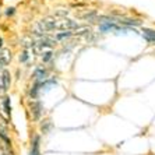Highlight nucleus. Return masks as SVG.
Masks as SVG:
<instances>
[{
  "mask_svg": "<svg viewBox=\"0 0 155 155\" xmlns=\"http://www.w3.org/2000/svg\"><path fill=\"white\" fill-rule=\"evenodd\" d=\"M0 84L4 91H7L11 87V74L8 70H3L2 71V77H0Z\"/></svg>",
  "mask_w": 155,
  "mask_h": 155,
  "instance_id": "39448f33",
  "label": "nucleus"
},
{
  "mask_svg": "<svg viewBox=\"0 0 155 155\" xmlns=\"http://www.w3.org/2000/svg\"><path fill=\"white\" fill-rule=\"evenodd\" d=\"M53 59V52L52 51H43L42 53V61L43 63H49Z\"/></svg>",
  "mask_w": 155,
  "mask_h": 155,
  "instance_id": "f8f14e48",
  "label": "nucleus"
},
{
  "mask_svg": "<svg viewBox=\"0 0 155 155\" xmlns=\"http://www.w3.org/2000/svg\"><path fill=\"white\" fill-rule=\"evenodd\" d=\"M0 141H2V148L3 150H11V140L3 129H0Z\"/></svg>",
  "mask_w": 155,
  "mask_h": 155,
  "instance_id": "423d86ee",
  "label": "nucleus"
},
{
  "mask_svg": "<svg viewBox=\"0 0 155 155\" xmlns=\"http://www.w3.org/2000/svg\"><path fill=\"white\" fill-rule=\"evenodd\" d=\"M0 113L3 116L6 120H8L10 117V113H11V101L8 97H4L0 102Z\"/></svg>",
  "mask_w": 155,
  "mask_h": 155,
  "instance_id": "7ed1b4c3",
  "label": "nucleus"
},
{
  "mask_svg": "<svg viewBox=\"0 0 155 155\" xmlns=\"http://www.w3.org/2000/svg\"><path fill=\"white\" fill-rule=\"evenodd\" d=\"M143 32H144V38H145V39H147L150 43L155 45V31H154V29L144 28V29H143Z\"/></svg>",
  "mask_w": 155,
  "mask_h": 155,
  "instance_id": "9d476101",
  "label": "nucleus"
},
{
  "mask_svg": "<svg viewBox=\"0 0 155 155\" xmlns=\"http://www.w3.org/2000/svg\"><path fill=\"white\" fill-rule=\"evenodd\" d=\"M0 61L3 63L4 66H7L11 61V52L7 48H2L0 49Z\"/></svg>",
  "mask_w": 155,
  "mask_h": 155,
  "instance_id": "0eeeda50",
  "label": "nucleus"
},
{
  "mask_svg": "<svg viewBox=\"0 0 155 155\" xmlns=\"http://www.w3.org/2000/svg\"><path fill=\"white\" fill-rule=\"evenodd\" d=\"M4 13H6V15H7V17H13V15L15 14V7H7Z\"/></svg>",
  "mask_w": 155,
  "mask_h": 155,
  "instance_id": "4468645a",
  "label": "nucleus"
},
{
  "mask_svg": "<svg viewBox=\"0 0 155 155\" xmlns=\"http://www.w3.org/2000/svg\"><path fill=\"white\" fill-rule=\"evenodd\" d=\"M31 144H32V147H31L29 155H39V136H34Z\"/></svg>",
  "mask_w": 155,
  "mask_h": 155,
  "instance_id": "6e6552de",
  "label": "nucleus"
},
{
  "mask_svg": "<svg viewBox=\"0 0 155 155\" xmlns=\"http://www.w3.org/2000/svg\"><path fill=\"white\" fill-rule=\"evenodd\" d=\"M48 77H49V70L46 67H38L32 74L34 83H42V81L48 80Z\"/></svg>",
  "mask_w": 155,
  "mask_h": 155,
  "instance_id": "20e7f679",
  "label": "nucleus"
},
{
  "mask_svg": "<svg viewBox=\"0 0 155 155\" xmlns=\"http://www.w3.org/2000/svg\"><path fill=\"white\" fill-rule=\"evenodd\" d=\"M80 27V24L74 20H70V18H60L56 21V29H60V31H74Z\"/></svg>",
  "mask_w": 155,
  "mask_h": 155,
  "instance_id": "f257e3e1",
  "label": "nucleus"
},
{
  "mask_svg": "<svg viewBox=\"0 0 155 155\" xmlns=\"http://www.w3.org/2000/svg\"><path fill=\"white\" fill-rule=\"evenodd\" d=\"M41 94V83H34V85L29 90V98L31 99H36Z\"/></svg>",
  "mask_w": 155,
  "mask_h": 155,
  "instance_id": "1a4fd4ad",
  "label": "nucleus"
},
{
  "mask_svg": "<svg viewBox=\"0 0 155 155\" xmlns=\"http://www.w3.org/2000/svg\"><path fill=\"white\" fill-rule=\"evenodd\" d=\"M18 60L21 61V63H28V60H29V51L28 49H24V51L20 52Z\"/></svg>",
  "mask_w": 155,
  "mask_h": 155,
  "instance_id": "9b49d317",
  "label": "nucleus"
},
{
  "mask_svg": "<svg viewBox=\"0 0 155 155\" xmlns=\"http://www.w3.org/2000/svg\"><path fill=\"white\" fill-rule=\"evenodd\" d=\"M51 127H52V122H51V120H45V122L42 123V131H43V133H48Z\"/></svg>",
  "mask_w": 155,
  "mask_h": 155,
  "instance_id": "ddd939ff",
  "label": "nucleus"
},
{
  "mask_svg": "<svg viewBox=\"0 0 155 155\" xmlns=\"http://www.w3.org/2000/svg\"><path fill=\"white\" fill-rule=\"evenodd\" d=\"M29 106V110H31V115H32V119L35 122L41 119V116L43 115V106H42V102L36 101V99H31L28 104Z\"/></svg>",
  "mask_w": 155,
  "mask_h": 155,
  "instance_id": "f03ea898",
  "label": "nucleus"
},
{
  "mask_svg": "<svg viewBox=\"0 0 155 155\" xmlns=\"http://www.w3.org/2000/svg\"><path fill=\"white\" fill-rule=\"evenodd\" d=\"M3 66H4V64H3V63H2V61H0V70L3 69Z\"/></svg>",
  "mask_w": 155,
  "mask_h": 155,
  "instance_id": "2eb2a0df",
  "label": "nucleus"
}]
</instances>
